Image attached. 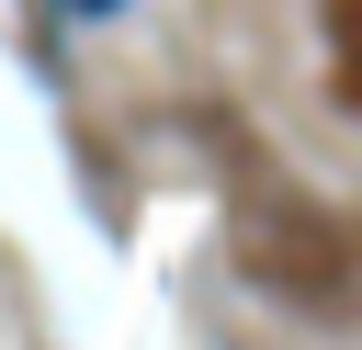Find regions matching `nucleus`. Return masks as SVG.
Returning a JSON list of instances; mask_svg holds the SVG:
<instances>
[{
  "mask_svg": "<svg viewBox=\"0 0 362 350\" xmlns=\"http://www.w3.org/2000/svg\"><path fill=\"white\" fill-rule=\"evenodd\" d=\"M68 11H124V0H68Z\"/></svg>",
  "mask_w": 362,
  "mask_h": 350,
  "instance_id": "obj_1",
  "label": "nucleus"
}]
</instances>
